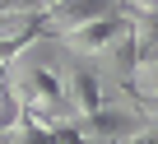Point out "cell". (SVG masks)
<instances>
[{"mask_svg":"<svg viewBox=\"0 0 158 144\" xmlns=\"http://www.w3.org/2000/svg\"><path fill=\"white\" fill-rule=\"evenodd\" d=\"M135 93H139V98L158 93V51L139 60V70H135Z\"/></svg>","mask_w":158,"mask_h":144,"instance_id":"6da1fadb","label":"cell"}]
</instances>
